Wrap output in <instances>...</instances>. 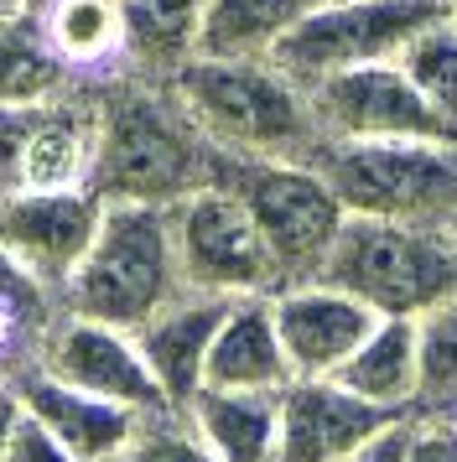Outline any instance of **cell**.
<instances>
[{
    "instance_id": "6da1fadb",
    "label": "cell",
    "mask_w": 457,
    "mask_h": 462,
    "mask_svg": "<svg viewBox=\"0 0 457 462\" xmlns=\"http://www.w3.org/2000/svg\"><path fill=\"white\" fill-rule=\"evenodd\" d=\"M94 167L89 188L104 203L172 208L219 177V146L177 99L172 79H145L130 68L94 73Z\"/></svg>"
},
{
    "instance_id": "7a4b0ae2",
    "label": "cell",
    "mask_w": 457,
    "mask_h": 462,
    "mask_svg": "<svg viewBox=\"0 0 457 462\" xmlns=\"http://www.w3.org/2000/svg\"><path fill=\"white\" fill-rule=\"evenodd\" d=\"M172 88L187 105L213 146L224 156H255V162H307L328 146V135L312 115L307 84L291 79L275 58H208L192 52Z\"/></svg>"
},
{
    "instance_id": "3957f363",
    "label": "cell",
    "mask_w": 457,
    "mask_h": 462,
    "mask_svg": "<svg viewBox=\"0 0 457 462\" xmlns=\"http://www.w3.org/2000/svg\"><path fill=\"white\" fill-rule=\"evenodd\" d=\"M317 281L359 296L374 317H426L457 296V224L349 213Z\"/></svg>"
},
{
    "instance_id": "277c9868",
    "label": "cell",
    "mask_w": 457,
    "mask_h": 462,
    "mask_svg": "<svg viewBox=\"0 0 457 462\" xmlns=\"http://www.w3.org/2000/svg\"><path fill=\"white\" fill-rule=\"evenodd\" d=\"M182 291L172 213L151 203H104L99 234L58 291V307L135 333L145 317H156Z\"/></svg>"
},
{
    "instance_id": "5b68a950",
    "label": "cell",
    "mask_w": 457,
    "mask_h": 462,
    "mask_svg": "<svg viewBox=\"0 0 457 462\" xmlns=\"http://www.w3.org/2000/svg\"><path fill=\"white\" fill-rule=\"evenodd\" d=\"M317 171L349 213L457 224V141H328Z\"/></svg>"
},
{
    "instance_id": "8992f818",
    "label": "cell",
    "mask_w": 457,
    "mask_h": 462,
    "mask_svg": "<svg viewBox=\"0 0 457 462\" xmlns=\"http://www.w3.org/2000/svg\"><path fill=\"white\" fill-rule=\"evenodd\" d=\"M213 182H224L249 208L286 286L317 281L332 239L349 218V208L338 203V192L322 171L307 167V162H255V156H224L219 151Z\"/></svg>"
},
{
    "instance_id": "52a82bcc",
    "label": "cell",
    "mask_w": 457,
    "mask_h": 462,
    "mask_svg": "<svg viewBox=\"0 0 457 462\" xmlns=\"http://www.w3.org/2000/svg\"><path fill=\"white\" fill-rule=\"evenodd\" d=\"M166 213H172V245L187 291L239 301V296H275L286 286L266 234L255 229L249 208L224 182L187 192Z\"/></svg>"
},
{
    "instance_id": "ba28073f",
    "label": "cell",
    "mask_w": 457,
    "mask_h": 462,
    "mask_svg": "<svg viewBox=\"0 0 457 462\" xmlns=\"http://www.w3.org/2000/svg\"><path fill=\"white\" fill-rule=\"evenodd\" d=\"M447 11V0H328V5H307L302 22L275 42V63L291 79L317 84L328 73L364 63H395L411 37Z\"/></svg>"
},
{
    "instance_id": "9c48e42d",
    "label": "cell",
    "mask_w": 457,
    "mask_h": 462,
    "mask_svg": "<svg viewBox=\"0 0 457 462\" xmlns=\"http://www.w3.org/2000/svg\"><path fill=\"white\" fill-rule=\"evenodd\" d=\"M307 99L328 141H457V125L421 99L400 63L328 73L307 84Z\"/></svg>"
},
{
    "instance_id": "30bf717a",
    "label": "cell",
    "mask_w": 457,
    "mask_h": 462,
    "mask_svg": "<svg viewBox=\"0 0 457 462\" xmlns=\"http://www.w3.org/2000/svg\"><path fill=\"white\" fill-rule=\"evenodd\" d=\"M104 218L94 188H16L0 192V254L58 296L79 271Z\"/></svg>"
},
{
    "instance_id": "8fae6325",
    "label": "cell",
    "mask_w": 457,
    "mask_h": 462,
    "mask_svg": "<svg viewBox=\"0 0 457 462\" xmlns=\"http://www.w3.org/2000/svg\"><path fill=\"white\" fill-rule=\"evenodd\" d=\"M32 369L52 374L58 384L89 390V395H99V400L130 405V411H141V416L172 411L166 395H162V384L145 369L135 333L109 328V322H94V317H79V312H62V307H58V317L47 322V333H42Z\"/></svg>"
},
{
    "instance_id": "7c38bea8",
    "label": "cell",
    "mask_w": 457,
    "mask_h": 462,
    "mask_svg": "<svg viewBox=\"0 0 457 462\" xmlns=\"http://www.w3.org/2000/svg\"><path fill=\"white\" fill-rule=\"evenodd\" d=\"M406 420L338 379H291L281 390V452L275 462H343L385 426Z\"/></svg>"
},
{
    "instance_id": "4fadbf2b",
    "label": "cell",
    "mask_w": 457,
    "mask_h": 462,
    "mask_svg": "<svg viewBox=\"0 0 457 462\" xmlns=\"http://www.w3.org/2000/svg\"><path fill=\"white\" fill-rule=\"evenodd\" d=\"M270 312H275V333H281V348L296 379H332L379 322L359 296L338 291L328 281L281 286L270 296Z\"/></svg>"
},
{
    "instance_id": "5bb4252c",
    "label": "cell",
    "mask_w": 457,
    "mask_h": 462,
    "mask_svg": "<svg viewBox=\"0 0 457 462\" xmlns=\"http://www.w3.org/2000/svg\"><path fill=\"white\" fill-rule=\"evenodd\" d=\"M224 312H228L224 296L182 291L177 301H166L162 312L145 317L141 328H135L145 369H151V379L162 384V395H166L172 411H187L192 395L203 390L208 348H213V333H219Z\"/></svg>"
},
{
    "instance_id": "9a60e30c",
    "label": "cell",
    "mask_w": 457,
    "mask_h": 462,
    "mask_svg": "<svg viewBox=\"0 0 457 462\" xmlns=\"http://www.w3.org/2000/svg\"><path fill=\"white\" fill-rule=\"evenodd\" d=\"M11 384H16V395H21V411L37 420V426H47L79 462L115 457L125 441L135 437V426L145 420L130 405H115V400H99V395H89V390L58 384V379L42 374V369H21Z\"/></svg>"
},
{
    "instance_id": "2e32d148",
    "label": "cell",
    "mask_w": 457,
    "mask_h": 462,
    "mask_svg": "<svg viewBox=\"0 0 457 462\" xmlns=\"http://www.w3.org/2000/svg\"><path fill=\"white\" fill-rule=\"evenodd\" d=\"M291 358L275 333L270 296H239L228 301L224 322L208 348V374L203 384L213 390H286L291 384Z\"/></svg>"
},
{
    "instance_id": "e0dca14e",
    "label": "cell",
    "mask_w": 457,
    "mask_h": 462,
    "mask_svg": "<svg viewBox=\"0 0 457 462\" xmlns=\"http://www.w3.org/2000/svg\"><path fill=\"white\" fill-rule=\"evenodd\" d=\"M182 416L213 452V462H275V452H281V390L203 384Z\"/></svg>"
},
{
    "instance_id": "ac0fdd59",
    "label": "cell",
    "mask_w": 457,
    "mask_h": 462,
    "mask_svg": "<svg viewBox=\"0 0 457 462\" xmlns=\"http://www.w3.org/2000/svg\"><path fill=\"white\" fill-rule=\"evenodd\" d=\"M338 384H349L353 395L374 400L385 411L411 416L415 390H421V348H415V322L411 317H379L374 333L349 354V364L338 369Z\"/></svg>"
},
{
    "instance_id": "d6986e66",
    "label": "cell",
    "mask_w": 457,
    "mask_h": 462,
    "mask_svg": "<svg viewBox=\"0 0 457 462\" xmlns=\"http://www.w3.org/2000/svg\"><path fill=\"white\" fill-rule=\"evenodd\" d=\"M208 0H120L125 16V58L120 68L145 79H172L198 52Z\"/></svg>"
},
{
    "instance_id": "ffe728a7",
    "label": "cell",
    "mask_w": 457,
    "mask_h": 462,
    "mask_svg": "<svg viewBox=\"0 0 457 462\" xmlns=\"http://www.w3.org/2000/svg\"><path fill=\"white\" fill-rule=\"evenodd\" d=\"M79 84V73L47 42L37 11H11L0 22V105H42Z\"/></svg>"
},
{
    "instance_id": "44dd1931",
    "label": "cell",
    "mask_w": 457,
    "mask_h": 462,
    "mask_svg": "<svg viewBox=\"0 0 457 462\" xmlns=\"http://www.w3.org/2000/svg\"><path fill=\"white\" fill-rule=\"evenodd\" d=\"M42 32L79 79L109 73L125 58L120 0H47L42 5Z\"/></svg>"
},
{
    "instance_id": "7402d4cb",
    "label": "cell",
    "mask_w": 457,
    "mask_h": 462,
    "mask_svg": "<svg viewBox=\"0 0 457 462\" xmlns=\"http://www.w3.org/2000/svg\"><path fill=\"white\" fill-rule=\"evenodd\" d=\"M312 0H208L198 52L208 58H270Z\"/></svg>"
},
{
    "instance_id": "603a6c76",
    "label": "cell",
    "mask_w": 457,
    "mask_h": 462,
    "mask_svg": "<svg viewBox=\"0 0 457 462\" xmlns=\"http://www.w3.org/2000/svg\"><path fill=\"white\" fill-rule=\"evenodd\" d=\"M421 348V390L411 416H457V296L415 317Z\"/></svg>"
},
{
    "instance_id": "cb8c5ba5",
    "label": "cell",
    "mask_w": 457,
    "mask_h": 462,
    "mask_svg": "<svg viewBox=\"0 0 457 462\" xmlns=\"http://www.w3.org/2000/svg\"><path fill=\"white\" fill-rule=\"evenodd\" d=\"M395 63L406 68V79L421 88V99H426L447 125H457V26L447 22V11H442L421 37H411Z\"/></svg>"
},
{
    "instance_id": "d4e9b609",
    "label": "cell",
    "mask_w": 457,
    "mask_h": 462,
    "mask_svg": "<svg viewBox=\"0 0 457 462\" xmlns=\"http://www.w3.org/2000/svg\"><path fill=\"white\" fill-rule=\"evenodd\" d=\"M104 462H213V452L198 441V431L187 426L182 411H156V416H145L135 426V437L125 441L115 457Z\"/></svg>"
},
{
    "instance_id": "484cf974",
    "label": "cell",
    "mask_w": 457,
    "mask_h": 462,
    "mask_svg": "<svg viewBox=\"0 0 457 462\" xmlns=\"http://www.w3.org/2000/svg\"><path fill=\"white\" fill-rule=\"evenodd\" d=\"M406 462H457V420L452 416H411Z\"/></svg>"
},
{
    "instance_id": "4316f807",
    "label": "cell",
    "mask_w": 457,
    "mask_h": 462,
    "mask_svg": "<svg viewBox=\"0 0 457 462\" xmlns=\"http://www.w3.org/2000/svg\"><path fill=\"white\" fill-rule=\"evenodd\" d=\"M32 105H0V192L21 188V156H26Z\"/></svg>"
},
{
    "instance_id": "83f0119b",
    "label": "cell",
    "mask_w": 457,
    "mask_h": 462,
    "mask_svg": "<svg viewBox=\"0 0 457 462\" xmlns=\"http://www.w3.org/2000/svg\"><path fill=\"white\" fill-rule=\"evenodd\" d=\"M0 462H79V457H73L47 426H37V420L21 411V420H16V431H11V441H5V457Z\"/></svg>"
},
{
    "instance_id": "f1b7e54d",
    "label": "cell",
    "mask_w": 457,
    "mask_h": 462,
    "mask_svg": "<svg viewBox=\"0 0 457 462\" xmlns=\"http://www.w3.org/2000/svg\"><path fill=\"white\" fill-rule=\"evenodd\" d=\"M406 437H411V416L406 420H395V426H385L374 441H364L353 457L343 462H406Z\"/></svg>"
},
{
    "instance_id": "f546056e",
    "label": "cell",
    "mask_w": 457,
    "mask_h": 462,
    "mask_svg": "<svg viewBox=\"0 0 457 462\" xmlns=\"http://www.w3.org/2000/svg\"><path fill=\"white\" fill-rule=\"evenodd\" d=\"M16 420H21L16 384H0V457H5V441H11V431H16Z\"/></svg>"
},
{
    "instance_id": "4dcf8cb0",
    "label": "cell",
    "mask_w": 457,
    "mask_h": 462,
    "mask_svg": "<svg viewBox=\"0 0 457 462\" xmlns=\"http://www.w3.org/2000/svg\"><path fill=\"white\" fill-rule=\"evenodd\" d=\"M11 5H16V11H37V16H42V5H47V0H11Z\"/></svg>"
},
{
    "instance_id": "1f68e13d",
    "label": "cell",
    "mask_w": 457,
    "mask_h": 462,
    "mask_svg": "<svg viewBox=\"0 0 457 462\" xmlns=\"http://www.w3.org/2000/svg\"><path fill=\"white\" fill-rule=\"evenodd\" d=\"M447 22H452V26H457V0H447Z\"/></svg>"
},
{
    "instance_id": "d6a6232c",
    "label": "cell",
    "mask_w": 457,
    "mask_h": 462,
    "mask_svg": "<svg viewBox=\"0 0 457 462\" xmlns=\"http://www.w3.org/2000/svg\"><path fill=\"white\" fill-rule=\"evenodd\" d=\"M11 11H16V5H11V0H0V22H5V16H11Z\"/></svg>"
},
{
    "instance_id": "836d02e7",
    "label": "cell",
    "mask_w": 457,
    "mask_h": 462,
    "mask_svg": "<svg viewBox=\"0 0 457 462\" xmlns=\"http://www.w3.org/2000/svg\"><path fill=\"white\" fill-rule=\"evenodd\" d=\"M312 5H328V0H312Z\"/></svg>"
},
{
    "instance_id": "e575fe53",
    "label": "cell",
    "mask_w": 457,
    "mask_h": 462,
    "mask_svg": "<svg viewBox=\"0 0 457 462\" xmlns=\"http://www.w3.org/2000/svg\"><path fill=\"white\" fill-rule=\"evenodd\" d=\"M452 420H457V416H452Z\"/></svg>"
}]
</instances>
